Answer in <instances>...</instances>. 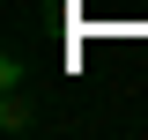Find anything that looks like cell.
<instances>
[{"mask_svg":"<svg viewBox=\"0 0 148 140\" xmlns=\"http://www.w3.org/2000/svg\"><path fill=\"white\" fill-rule=\"evenodd\" d=\"M8 133H30V103H22V88H8V111H0Z\"/></svg>","mask_w":148,"mask_h":140,"instance_id":"1","label":"cell"}]
</instances>
